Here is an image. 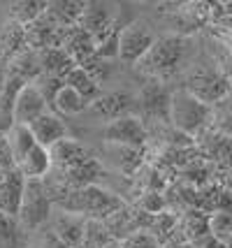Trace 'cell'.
Listing matches in <instances>:
<instances>
[{
    "label": "cell",
    "mask_w": 232,
    "mask_h": 248,
    "mask_svg": "<svg viewBox=\"0 0 232 248\" xmlns=\"http://www.w3.org/2000/svg\"><path fill=\"white\" fill-rule=\"evenodd\" d=\"M5 140H7V144H10L14 165H19V162H21L23 158L37 146V144H35L33 132H31L28 125H16V123H12L10 130L5 132Z\"/></svg>",
    "instance_id": "18"
},
{
    "label": "cell",
    "mask_w": 232,
    "mask_h": 248,
    "mask_svg": "<svg viewBox=\"0 0 232 248\" xmlns=\"http://www.w3.org/2000/svg\"><path fill=\"white\" fill-rule=\"evenodd\" d=\"M84 232H86V223L77 214H63V216H58L54 223V230H51V234H56L70 248H79L84 244Z\"/></svg>",
    "instance_id": "15"
},
{
    "label": "cell",
    "mask_w": 232,
    "mask_h": 248,
    "mask_svg": "<svg viewBox=\"0 0 232 248\" xmlns=\"http://www.w3.org/2000/svg\"><path fill=\"white\" fill-rule=\"evenodd\" d=\"M228 190H230V193H232V181H228Z\"/></svg>",
    "instance_id": "33"
},
{
    "label": "cell",
    "mask_w": 232,
    "mask_h": 248,
    "mask_svg": "<svg viewBox=\"0 0 232 248\" xmlns=\"http://www.w3.org/2000/svg\"><path fill=\"white\" fill-rule=\"evenodd\" d=\"M209 234L214 239H218L223 246L225 241L232 237V216L230 214H211L209 216Z\"/></svg>",
    "instance_id": "24"
},
{
    "label": "cell",
    "mask_w": 232,
    "mask_h": 248,
    "mask_svg": "<svg viewBox=\"0 0 232 248\" xmlns=\"http://www.w3.org/2000/svg\"><path fill=\"white\" fill-rule=\"evenodd\" d=\"M49 167H51V158H49V151L42 146H35L33 151L16 165V170L21 172L26 181H40L49 172Z\"/></svg>",
    "instance_id": "19"
},
{
    "label": "cell",
    "mask_w": 232,
    "mask_h": 248,
    "mask_svg": "<svg viewBox=\"0 0 232 248\" xmlns=\"http://www.w3.org/2000/svg\"><path fill=\"white\" fill-rule=\"evenodd\" d=\"M137 107L142 109L146 116H154V119L170 123V91L160 81L149 79V84L142 88V93L137 97Z\"/></svg>",
    "instance_id": "9"
},
{
    "label": "cell",
    "mask_w": 232,
    "mask_h": 248,
    "mask_svg": "<svg viewBox=\"0 0 232 248\" xmlns=\"http://www.w3.org/2000/svg\"><path fill=\"white\" fill-rule=\"evenodd\" d=\"M105 141H109L114 146H125V149H142L146 144L149 132L144 128L139 116H123V119L109 121L102 130Z\"/></svg>",
    "instance_id": "6"
},
{
    "label": "cell",
    "mask_w": 232,
    "mask_h": 248,
    "mask_svg": "<svg viewBox=\"0 0 232 248\" xmlns=\"http://www.w3.org/2000/svg\"><path fill=\"white\" fill-rule=\"evenodd\" d=\"M21 237V225L16 223V218H10L0 214V246L2 248H16Z\"/></svg>",
    "instance_id": "23"
},
{
    "label": "cell",
    "mask_w": 232,
    "mask_h": 248,
    "mask_svg": "<svg viewBox=\"0 0 232 248\" xmlns=\"http://www.w3.org/2000/svg\"><path fill=\"white\" fill-rule=\"evenodd\" d=\"M144 204V209L146 211H151V214H160L163 211V206H165V202H163V197L158 193H149V197L142 202Z\"/></svg>",
    "instance_id": "30"
},
{
    "label": "cell",
    "mask_w": 232,
    "mask_h": 248,
    "mask_svg": "<svg viewBox=\"0 0 232 248\" xmlns=\"http://www.w3.org/2000/svg\"><path fill=\"white\" fill-rule=\"evenodd\" d=\"M195 95L200 102L204 105H214V102H221L225 95H230V84H228V77L218 72L216 67H207V65H200L195 70H190L188 81L184 86Z\"/></svg>",
    "instance_id": "3"
},
{
    "label": "cell",
    "mask_w": 232,
    "mask_h": 248,
    "mask_svg": "<svg viewBox=\"0 0 232 248\" xmlns=\"http://www.w3.org/2000/svg\"><path fill=\"white\" fill-rule=\"evenodd\" d=\"M188 54V40L181 35H165V37H158L151 49L146 51L142 61H139V70L144 75H149L151 79L160 81L163 77L174 75L184 58Z\"/></svg>",
    "instance_id": "1"
},
{
    "label": "cell",
    "mask_w": 232,
    "mask_h": 248,
    "mask_svg": "<svg viewBox=\"0 0 232 248\" xmlns=\"http://www.w3.org/2000/svg\"><path fill=\"white\" fill-rule=\"evenodd\" d=\"M137 107V97L128 91H114V93H102V95L91 102V109L102 116V119L109 121H116V119H123V116H133V109Z\"/></svg>",
    "instance_id": "8"
},
{
    "label": "cell",
    "mask_w": 232,
    "mask_h": 248,
    "mask_svg": "<svg viewBox=\"0 0 232 248\" xmlns=\"http://www.w3.org/2000/svg\"><path fill=\"white\" fill-rule=\"evenodd\" d=\"M211 116V107L200 102L195 95H190L186 88H179L170 93V123L181 135H195L207 125Z\"/></svg>",
    "instance_id": "2"
},
{
    "label": "cell",
    "mask_w": 232,
    "mask_h": 248,
    "mask_svg": "<svg viewBox=\"0 0 232 248\" xmlns=\"http://www.w3.org/2000/svg\"><path fill=\"white\" fill-rule=\"evenodd\" d=\"M63 84L65 86H70L72 91H77L79 95L84 97L86 102H95L100 95H102V91H100V84L93 79V77L81 67V65H75L70 72L65 75V79H63Z\"/></svg>",
    "instance_id": "16"
},
{
    "label": "cell",
    "mask_w": 232,
    "mask_h": 248,
    "mask_svg": "<svg viewBox=\"0 0 232 248\" xmlns=\"http://www.w3.org/2000/svg\"><path fill=\"white\" fill-rule=\"evenodd\" d=\"M23 190H26V179L21 176L19 170L2 174L0 176V214L16 218L19 206H21Z\"/></svg>",
    "instance_id": "12"
},
{
    "label": "cell",
    "mask_w": 232,
    "mask_h": 248,
    "mask_svg": "<svg viewBox=\"0 0 232 248\" xmlns=\"http://www.w3.org/2000/svg\"><path fill=\"white\" fill-rule=\"evenodd\" d=\"M12 170H16V165H14V158H12L10 144L5 140V135H0V174H7Z\"/></svg>",
    "instance_id": "28"
},
{
    "label": "cell",
    "mask_w": 232,
    "mask_h": 248,
    "mask_svg": "<svg viewBox=\"0 0 232 248\" xmlns=\"http://www.w3.org/2000/svg\"><path fill=\"white\" fill-rule=\"evenodd\" d=\"M214 209H216L218 214H230L232 216V193L228 190V188L218 190L216 200H214Z\"/></svg>",
    "instance_id": "29"
},
{
    "label": "cell",
    "mask_w": 232,
    "mask_h": 248,
    "mask_svg": "<svg viewBox=\"0 0 232 248\" xmlns=\"http://www.w3.org/2000/svg\"><path fill=\"white\" fill-rule=\"evenodd\" d=\"M195 244H198V248H225V246L221 244V241H218V239H214L211 234H207V237L198 239Z\"/></svg>",
    "instance_id": "31"
},
{
    "label": "cell",
    "mask_w": 232,
    "mask_h": 248,
    "mask_svg": "<svg viewBox=\"0 0 232 248\" xmlns=\"http://www.w3.org/2000/svg\"><path fill=\"white\" fill-rule=\"evenodd\" d=\"M77 195H79V204H77L79 211H86V214H93V216H109L121 206L119 197H114L111 193L102 190V188H95V186H86Z\"/></svg>",
    "instance_id": "13"
},
{
    "label": "cell",
    "mask_w": 232,
    "mask_h": 248,
    "mask_svg": "<svg viewBox=\"0 0 232 248\" xmlns=\"http://www.w3.org/2000/svg\"><path fill=\"white\" fill-rule=\"evenodd\" d=\"M61 49L77 65H84L95 56V37L89 35L86 31H81L79 26H75V28H70V31L63 32Z\"/></svg>",
    "instance_id": "14"
},
{
    "label": "cell",
    "mask_w": 232,
    "mask_h": 248,
    "mask_svg": "<svg viewBox=\"0 0 232 248\" xmlns=\"http://www.w3.org/2000/svg\"><path fill=\"white\" fill-rule=\"evenodd\" d=\"M45 248H70V246H65V244L56 237V234H51V232H49V234L45 237Z\"/></svg>",
    "instance_id": "32"
},
{
    "label": "cell",
    "mask_w": 232,
    "mask_h": 248,
    "mask_svg": "<svg viewBox=\"0 0 232 248\" xmlns=\"http://www.w3.org/2000/svg\"><path fill=\"white\" fill-rule=\"evenodd\" d=\"M35 88L42 93V97L46 100V105H51L54 102L56 93L63 88V79H56V77H46V75H40L37 79L33 81Z\"/></svg>",
    "instance_id": "26"
},
{
    "label": "cell",
    "mask_w": 232,
    "mask_h": 248,
    "mask_svg": "<svg viewBox=\"0 0 232 248\" xmlns=\"http://www.w3.org/2000/svg\"><path fill=\"white\" fill-rule=\"evenodd\" d=\"M123 248H158V241L149 232H137L123 244Z\"/></svg>",
    "instance_id": "27"
},
{
    "label": "cell",
    "mask_w": 232,
    "mask_h": 248,
    "mask_svg": "<svg viewBox=\"0 0 232 248\" xmlns=\"http://www.w3.org/2000/svg\"><path fill=\"white\" fill-rule=\"evenodd\" d=\"M45 10L46 2H12L10 5V14L16 26H31L45 14Z\"/></svg>",
    "instance_id": "22"
},
{
    "label": "cell",
    "mask_w": 232,
    "mask_h": 248,
    "mask_svg": "<svg viewBox=\"0 0 232 248\" xmlns=\"http://www.w3.org/2000/svg\"><path fill=\"white\" fill-rule=\"evenodd\" d=\"M77 63H75L61 46H51V49L40 51V67H42V75H46V77L65 79V75Z\"/></svg>",
    "instance_id": "17"
},
{
    "label": "cell",
    "mask_w": 232,
    "mask_h": 248,
    "mask_svg": "<svg viewBox=\"0 0 232 248\" xmlns=\"http://www.w3.org/2000/svg\"><path fill=\"white\" fill-rule=\"evenodd\" d=\"M28 128L33 132L35 144L42 146V149H46V151H49L51 146H56L61 140H67V125L63 123V119H61L58 114H54V111L42 114V116L35 119Z\"/></svg>",
    "instance_id": "10"
},
{
    "label": "cell",
    "mask_w": 232,
    "mask_h": 248,
    "mask_svg": "<svg viewBox=\"0 0 232 248\" xmlns=\"http://www.w3.org/2000/svg\"><path fill=\"white\" fill-rule=\"evenodd\" d=\"M186 232L193 241L209 234V216L204 211H188L186 216Z\"/></svg>",
    "instance_id": "25"
},
{
    "label": "cell",
    "mask_w": 232,
    "mask_h": 248,
    "mask_svg": "<svg viewBox=\"0 0 232 248\" xmlns=\"http://www.w3.org/2000/svg\"><path fill=\"white\" fill-rule=\"evenodd\" d=\"M111 21H114V14H111V10L107 5H102V2H86L77 26L81 31H86L89 35H93L95 42H98V40H102L105 35L111 32Z\"/></svg>",
    "instance_id": "11"
},
{
    "label": "cell",
    "mask_w": 232,
    "mask_h": 248,
    "mask_svg": "<svg viewBox=\"0 0 232 248\" xmlns=\"http://www.w3.org/2000/svg\"><path fill=\"white\" fill-rule=\"evenodd\" d=\"M51 107H54V114H58V116H75V114H79V111H84L89 107V102L79 95L77 91H72L70 86L63 84V88L56 93Z\"/></svg>",
    "instance_id": "21"
},
{
    "label": "cell",
    "mask_w": 232,
    "mask_h": 248,
    "mask_svg": "<svg viewBox=\"0 0 232 248\" xmlns=\"http://www.w3.org/2000/svg\"><path fill=\"white\" fill-rule=\"evenodd\" d=\"M155 42V35L144 21H130L119 31L116 40V58H121L123 63H139L146 51Z\"/></svg>",
    "instance_id": "4"
},
{
    "label": "cell",
    "mask_w": 232,
    "mask_h": 248,
    "mask_svg": "<svg viewBox=\"0 0 232 248\" xmlns=\"http://www.w3.org/2000/svg\"><path fill=\"white\" fill-rule=\"evenodd\" d=\"M230 165H232V151H230Z\"/></svg>",
    "instance_id": "34"
},
{
    "label": "cell",
    "mask_w": 232,
    "mask_h": 248,
    "mask_svg": "<svg viewBox=\"0 0 232 248\" xmlns=\"http://www.w3.org/2000/svg\"><path fill=\"white\" fill-rule=\"evenodd\" d=\"M49 111V105L42 97V93L35 88V84H26V86L19 91V95L12 105V123L16 125H31L35 119H40L42 114Z\"/></svg>",
    "instance_id": "7"
},
{
    "label": "cell",
    "mask_w": 232,
    "mask_h": 248,
    "mask_svg": "<svg viewBox=\"0 0 232 248\" xmlns=\"http://www.w3.org/2000/svg\"><path fill=\"white\" fill-rule=\"evenodd\" d=\"M49 158H51V162L65 167V170H72V167H77L79 162L86 160V153H84V149L79 146L77 141L61 140L56 146L49 149Z\"/></svg>",
    "instance_id": "20"
},
{
    "label": "cell",
    "mask_w": 232,
    "mask_h": 248,
    "mask_svg": "<svg viewBox=\"0 0 232 248\" xmlns=\"http://www.w3.org/2000/svg\"><path fill=\"white\" fill-rule=\"evenodd\" d=\"M49 214H51V202H49L42 184L40 181H26L21 206H19V214H16L19 225L23 230H35V227H40L42 223L49 220Z\"/></svg>",
    "instance_id": "5"
}]
</instances>
